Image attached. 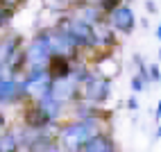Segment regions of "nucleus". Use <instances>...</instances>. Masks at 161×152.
Returning a JSON list of instances; mask_svg holds the SVG:
<instances>
[{"label": "nucleus", "instance_id": "obj_1", "mask_svg": "<svg viewBox=\"0 0 161 152\" xmlns=\"http://www.w3.org/2000/svg\"><path fill=\"white\" fill-rule=\"evenodd\" d=\"M120 14H123V16H116V18H118V25H120V27H130V25H132V14H130V9H120Z\"/></svg>", "mask_w": 161, "mask_h": 152}, {"label": "nucleus", "instance_id": "obj_2", "mask_svg": "<svg viewBox=\"0 0 161 152\" xmlns=\"http://www.w3.org/2000/svg\"><path fill=\"white\" fill-rule=\"evenodd\" d=\"M86 152H109V148H107V143H104V141H93V143L86 148Z\"/></svg>", "mask_w": 161, "mask_h": 152}, {"label": "nucleus", "instance_id": "obj_3", "mask_svg": "<svg viewBox=\"0 0 161 152\" xmlns=\"http://www.w3.org/2000/svg\"><path fill=\"white\" fill-rule=\"evenodd\" d=\"M12 93H14V86L12 84H0V95H3V98L5 95H12Z\"/></svg>", "mask_w": 161, "mask_h": 152}, {"label": "nucleus", "instance_id": "obj_4", "mask_svg": "<svg viewBox=\"0 0 161 152\" xmlns=\"http://www.w3.org/2000/svg\"><path fill=\"white\" fill-rule=\"evenodd\" d=\"M159 37H161V27H159Z\"/></svg>", "mask_w": 161, "mask_h": 152}]
</instances>
